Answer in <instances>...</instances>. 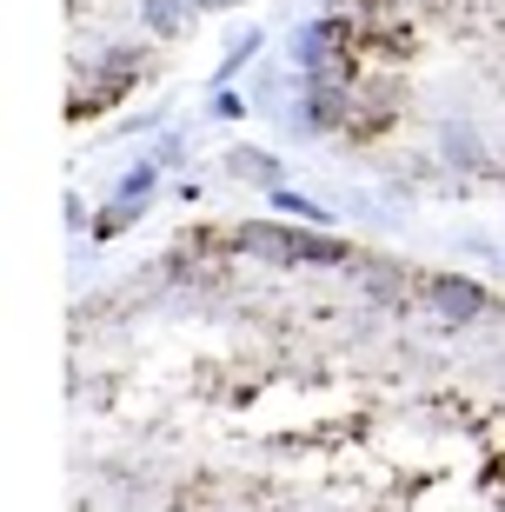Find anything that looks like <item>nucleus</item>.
Returning a JSON list of instances; mask_svg holds the SVG:
<instances>
[{
    "label": "nucleus",
    "instance_id": "5",
    "mask_svg": "<svg viewBox=\"0 0 505 512\" xmlns=\"http://www.w3.org/2000/svg\"><path fill=\"white\" fill-rule=\"evenodd\" d=\"M226 167L240 173V180H260L266 193H280V160H273V153H260V147H233V153H226Z\"/></svg>",
    "mask_w": 505,
    "mask_h": 512
},
{
    "label": "nucleus",
    "instance_id": "6",
    "mask_svg": "<svg viewBox=\"0 0 505 512\" xmlns=\"http://www.w3.org/2000/svg\"><path fill=\"white\" fill-rule=\"evenodd\" d=\"M193 0H147V27L153 34H180V14H187Z\"/></svg>",
    "mask_w": 505,
    "mask_h": 512
},
{
    "label": "nucleus",
    "instance_id": "10",
    "mask_svg": "<svg viewBox=\"0 0 505 512\" xmlns=\"http://www.w3.org/2000/svg\"><path fill=\"white\" fill-rule=\"evenodd\" d=\"M446 153H452V160H479V140H472L466 127H452L446 133Z\"/></svg>",
    "mask_w": 505,
    "mask_h": 512
},
{
    "label": "nucleus",
    "instance_id": "2",
    "mask_svg": "<svg viewBox=\"0 0 505 512\" xmlns=\"http://www.w3.org/2000/svg\"><path fill=\"white\" fill-rule=\"evenodd\" d=\"M426 306H432L446 326H466V320H479V313H486V293H479L472 280H452V273H439V280H426Z\"/></svg>",
    "mask_w": 505,
    "mask_h": 512
},
{
    "label": "nucleus",
    "instance_id": "3",
    "mask_svg": "<svg viewBox=\"0 0 505 512\" xmlns=\"http://www.w3.org/2000/svg\"><path fill=\"white\" fill-rule=\"evenodd\" d=\"M339 114H346V87H306V100H300V127L306 133H326V127H339Z\"/></svg>",
    "mask_w": 505,
    "mask_h": 512
},
{
    "label": "nucleus",
    "instance_id": "11",
    "mask_svg": "<svg viewBox=\"0 0 505 512\" xmlns=\"http://www.w3.org/2000/svg\"><path fill=\"white\" fill-rule=\"evenodd\" d=\"M193 7H200V14H213V7H240V0H193Z\"/></svg>",
    "mask_w": 505,
    "mask_h": 512
},
{
    "label": "nucleus",
    "instance_id": "1",
    "mask_svg": "<svg viewBox=\"0 0 505 512\" xmlns=\"http://www.w3.org/2000/svg\"><path fill=\"white\" fill-rule=\"evenodd\" d=\"M233 247L260 253V260H280V266H339V260H353L346 240H333V233H319V227H266V220L240 227Z\"/></svg>",
    "mask_w": 505,
    "mask_h": 512
},
{
    "label": "nucleus",
    "instance_id": "4",
    "mask_svg": "<svg viewBox=\"0 0 505 512\" xmlns=\"http://www.w3.org/2000/svg\"><path fill=\"white\" fill-rule=\"evenodd\" d=\"M133 74H140V54H133V47H113V54L100 60V87H94V107H107L113 94H127V87H133Z\"/></svg>",
    "mask_w": 505,
    "mask_h": 512
},
{
    "label": "nucleus",
    "instance_id": "7",
    "mask_svg": "<svg viewBox=\"0 0 505 512\" xmlns=\"http://www.w3.org/2000/svg\"><path fill=\"white\" fill-rule=\"evenodd\" d=\"M273 207H280V213H293V220H306V227H326V213H319L313 200H300L293 187H280V193H273Z\"/></svg>",
    "mask_w": 505,
    "mask_h": 512
},
{
    "label": "nucleus",
    "instance_id": "8",
    "mask_svg": "<svg viewBox=\"0 0 505 512\" xmlns=\"http://www.w3.org/2000/svg\"><path fill=\"white\" fill-rule=\"evenodd\" d=\"M253 54H260V34H240V40H233V54L220 60V80H233V74H240V67H246Z\"/></svg>",
    "mask_w": 505,
    "mask_h": 512
},
{
    "label": "nucleus",
    "instance_id": "9",
    "mask_svg": "<svg viewBox=\"0 0 505 512\" xmlns=\"http://www.w3.org/2000/svg\"><path fill=\"white\" fill-rule=\"evenodd\" d=\"M153 180H160V173H153V167H133L127 180H120V200H127V207H140V200H147V193H153Z\"/></svg>",
    "mask_w": 505,
    "mask_h": 512
}]
</instances>
